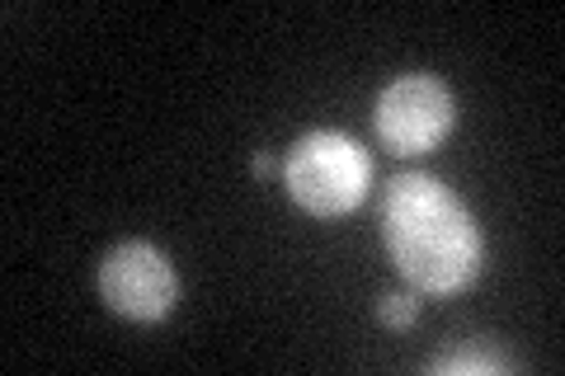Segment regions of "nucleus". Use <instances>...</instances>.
Segmentation results:
<instances>
[{
	"label": "nucleus",
	"mask_w": 565,
	"mask_h": 376,
	"mask_svg": "<svg viewBox=\"0 0 565 376\" xmlns=\"http://www.w3.org/2000/svg\"><path fill=\"white\" fill-rule=\"evenodd\" d=\"M452 122H457L452 89L438 76H429V71L396 76L377 95V109H373V132L392 155L434 151L452 132Z\"/></svg>",
	"instance_id": "7ed1b4c3"
},
{
	"label": "nucleus",
	"mask_w": 565,
	"mask_h": 376,
	"mask_svg": "<svg viewBox=\"0 0 565 376\" xmlns=\"http://www.w3.org/2000/svg\"><path fill=\"white\" fill-rule=\"evenodd\" d=\"M382 245L419 297H452L481 278L486 240L471 207L434 174H396L382 198Z\"/></svg>",
	"instance_id": "f257e3e1"
},
{
	"label": "nucleus",
	"mask_w": 565,
	"mask_h": 376,
	"mask_svg": "<svg viewBox=\"0 0 565 376\" xmlns=\"http://www.w3.org/2000/svg\"><path fill=\"white\" fill-rule=\"evenodd\" d=\"M99 301L122 320H166L180 307V273L151 240H122L99 259Z\"/></svg>",
	"instance_id": "20e7f679"
},
{
	"label": "nucleus",
	"mask_w": 565,
	"mask_h": 376,
	"mask_svg": "<svg viewBox=\"0 0 565 376\" xmlns=\"http://www.w3.org/2000/svg\"><path fill=\"white\" fill-rule=\"evenodd\" d=\"M519 363H509L504 353H471V348H462V353H448V357H434L429 363V372H438V376H500V372H514Z\"/></svg>",
	"instance_id": "39448f33"
},
{
	"label": "nucleus",
	"mask_w": 565,
	"mask_h": 376,
	"mask_svg": "<svg viewBox=\"0 0 565 376\" xmlns=\"http://www.w3.org/2000/svg\"><path fill=\"white\" fill-rule=\"evenodd\" d=\"M255 174L269 179V174H282V160L274 151H255Z\"/></svg>",
	"instance_id": "0eeeda50"
},
{
	"label": "nucleus",
	"mask_w": 565,
	"mask_h": 376,
	"mask_svg": "<svg viewBox=\"0 0 565 376\" xmlns=\"http://www.w3.org/2000/svg\"><path fill=\"white\" fill-rule=\"evenodd\" d=\"M415 315H419V297L415 292H386L377 301V320L386 330H411Z\"/></svg>",
	"instance_id": "423d86ee"
},
{
	"label": "nucleus",
	"mask_w": 565,
	"mask_h": 376,
	"mask_svg": "<svg viewBox=\"0 0 565 376\" xmlns=\"http://www.w3.org/2000/svg\"><path fill=\"white\" fill-rule=\"evenodd\" d=\"M367 184H373V160L344 132H307L282 160V189L288 198L311 212V217H349L353 207L367 198Z\"/></svg>",
	"instance_id": "f03ea898"
}]
</instances>
